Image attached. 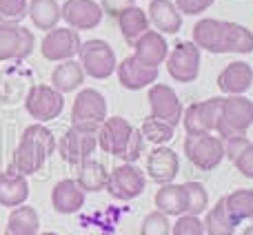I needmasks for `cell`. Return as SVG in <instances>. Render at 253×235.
Segmentation results:
<instances>
[{
    "label": "cell",
    "mask_w": 253,
    "mask_h": 235,
    "mask_svg": "<svg viewBox=\"0 0 253 235\" xmlns=\"http://www.w3.org/2000/svg\"><path fill=\"white\" fill-rule=\"evenodd\" d=\"M193 44L207 53H253V31L240 22L202 18L193 25Z\"/></svg>",
    "instance_id": "cell-1"
},
{
    "label": "cell",
    "mask_w": 253,
    "mask_h": 235,
    "mask_svg": "<svg viewBox=\"0 0 253 235\" xmlns=\"http://www.w3.org/2000/svg\"><path fill=\"white\" fill-rule=\"evenodd\" d=\"M56 151V138L49 126L40 124H29L20 135L16 151H13V162L11 169L18 171L20 175L29 178V175L38 173L49 160V156Z\"/></svg>",
    "instance_id": "cell-2"
},
{
    "label": "cell",
    "mask_w": 253,
    "mask_h": 235,
    "mask_svg": "<svg viewBox=\"0 0 253 235\" xmlns=\"http://www.w3.org/2000/svg\"><path fill=\"white\" fill-rule=\"evenodd\" d=\"M253 126V100L247 96H224L215 122L218 138L227 140L233 135H247Z\"/></svg>",
    "instance_id": "cell-3"
},
{
    "label": "cell",
    "mask_w": 253,
    "mask_h": 235,
    "mask_svg": "<svg viewBox=\"0 0 253 235\" xmlns=\"http://www.w3.org/2000/svg\"><path fill=\"white\" fill-rule=\"evenodd\" d=\"M78 58H80L78 62L83 65L84 74L93 80H107L118 69L116 51L107 40H98V38L84 40V42L80 44Z\"/></svg>",
    "instance_id": "cell-4"
},
{
    "label": "cell",
    "mask_w": 253,
    "mask_h": 235,
    "mask_svg": "<svg viewBox=\"0 0 253 235\" xmlns=\"http://www.w3.org/2000/svg\"><path fill=\"white\" fill-rule=\"evenodd\" d=\"M107 100L98 89L84 87L78 91L74 105H71V126L98 131L107 120Z\"/></svg>",
    "instance_id": "cell-5"
},
{
    "label": "cell",
    "mask_w": 253,
    "mask_h": 235,
    "mask_svg": "<svg viewBox=\"0 0 253 235\" xmlns=\"http://www.w3.org/2000/svg\"><path fill=\"white\" fill-rule=\"evenodd\" d=\"M184 156L196 169L213 171L224 160V140L218 135H187L182 142Z\"/></svg>",
    "instance_id": "cell-6"
},
{
    "label": "cell",
    "mask_w": 253,
    "mask_h": 235,
    "mask_svg": "<svg viewBox=\"0 0 253 235\" xmlns=\"http://www.w3.org/2000/svg\"><path fill=\"white\" fill-rule=\"evenodd\" d=\"M200 58L202 51L191 42V40H182L178 42L167 56V74L173 82L189 84L200 76Z\"/></svg>",
    "instance_id": "cell-7"
},
{
    "label": "cell",
    "mask_w": 253,
    "mask_h": 235,
    "mask_svg": "<svg viewBox=\"0 0 253 235\" xmlns=\"http://www.w3.org/2000/svg\"><path fill=\"white\" fill-rule=\"evenodd\" d=\"M25 109L36 122L44 124V122L60 118V114L65 111V96L56 91L51 84H34L27 91Z\"/></svg>",
    "instance_id": "cell-8"
},
{
    "label": "cell",
    "mask_w": 253,
    "mask_h": 235,
    "mask_svg": "<svg viewBox=\"0 0 253 235\" xmlns=\"http://www.w3.org/2000/svg\"><path fill=\"white\" fill-rule=\"evenodd\" d=\"M135 131L138 129H133V124L126 118L111 116L98 129V147H100V151L109 153V156L118 157V160H125Z\"/></svg>",
    "instance_id": "cell-9"
},
{
    "label": "cell",
    "mask_w": 253,
    "mask_h": 235,
    "mask_svg": "<svg viewBox=\"0 0 253 235\" xmlns=\"http://www.w3.org/2000/svg\"><path fill=\"white\" fill-rule=\"evenodd\" d=\"M98 147V131L80 129V126H69L62 133V138L56 142L58 156L67 162V164H83L84 160L91 157V153Z\"/></svg>",
    "instance_id": "cell-10"
},
{
    "label": "cell",
    "mask_w": 253,
    "mask_h": 235,
    "mask_svg": "<svg viewBox=\"0 0 253 235\" xmlns=\"http://www.w3.org/2000/svg\"><path fill=\"white\" fill-rule=\"evenodd\" d=\"M144 187H147V178H144L142 171L135 164L123 162L114 171H109V180H107L105 191L118 202H131L138 196H142Z\"/></svg>",
    "instance_id": "cell-11"
},
{
    "label": "cell",
    "mask_w": 253,
    "mask_h": 235,
    "mask_svg": "<svg viewBox=\"0 0 253 235\" xmlns=\"http://www.w3.org/2000/svg\"><path fill=\"white\" fill-rule=\"evenodd\" d=\"M80 34L71 27H56L47 31L40 42V53L47 62H65L78 56L80 51Z\"/></svg>",
    "instance_id": "cell-12"
},
{
    "label": "cell",
    "mask_w": 253,
    "mask_h": 235,
    "mask_svg": "<svg viewBox=\"0 0 253 235\" xmlns=\"http://www.w3.org/2000/svg\"><path fill=\"white\" fill-rule=\"evenodd\" d=\"M222 98H209V100L191 102L182 111V126L187 135H209L215 133V122L220 114Z\"/></svg>",
    "instance_id": "cell-13"
},
{
    "label": "cell",
    "mask_w": 253,
    "mask_h": 235,
    "mask_svg": "<svg viewBox=\"0 0 253 235\" xmlns=\"http://www.w3.org/2000/svg\"><path fill=\"white\" fill-rule=\"evenodd\" d=\"M34 31L22 25H2L0 22V62L27 60L34 53Z\"/></svg>",
    "instance_id": "cell-14"
},
{
    "label": "cell",
    "mask_w": 253,
    "mask_h": 235,
    "mask_svg": "<svg viewBox=\"0 0 253 235\" xmlns=\"http://www.w3.org/2000/svg\"><path fill=\"white\" fill-rule=\"evenodd\" d=\"M149 109H151V118L162 120L171 126H178L182 122V102H180L178 93L169 87V84L156 82L149 87Z\"/></svg>",
    "instance_id": "cell-15"
},
{
    "label": "cell",
    "mask_w": 253,
    "mask_h": 235,
    "mask_svg": "<svg viewBox=\"0 0 253 235\" xmlns=\"http://www.w3.org/2000/svg\"><path fill=\"white\" fill-rule=\"evenodd\" d=\"M62 20L67 27L80 31H91L102 22V7L96 0H65L60 7Z\"/></svg>",
    "instance_id": "cell-16"
},
{
    "label": "cell",
    "mask_w": 253,
    "mask_h": 235,
    "mask_svg": "<svg viewBox=\"0 0 253 235\" xmlns=\"http://www.w3.org/2000/svg\"><path fill=\"white\" fill-rule=\"evenodd\" d=\"M116 74H118V82L126 91H140V89H147L158 82L160 69L158 67H147L140 60H135L133 56H126L123 62H118Z\"/></svg>",
    "instance_id": "cell-17"
},
{
    "label": "cell",
    "mask_w": 253,
    "mask_h": 235,
    "mask_svg": "<svg viewBox=\"0 0 253 235\" xmlns=\"http://www.w3.org/2000/svg\"><path fill=\"white\" fill-rule=\"evenodd\" d=\"M253 87V67L249 62L233 60L218 74V89L224 96H245Z\"/></svg>",
    "instance_id": "cell-18"
},
{
    "label": "cell",
    "mask_w": 253,
    "mask_h": 235,
    "mask_svg": "<svg viewBox=\"0 0 253 235\" xmlns=\"http://www.w3.org/2000/svg\"><path fill=\"white\" fill-rule=\"evenodd\" d=\"M180 171V157L173 149L156 147L147 156V175L158 184H169Z\"/></svg>",
    "instance_id": "cell-19"
},
{
    "label": "cell",
    "mask_w": 253,
    "mask_h": 235,
    "mask_svg": "<svg viewBox=\"0 0 253 235\" xmlns=\"http://www.w3.org/2000/svg\"><path fill=\"white\" fill-rule=\"evenodd\" d=\"M169 56V42L156 29H149L144 36H140L133 44V58L147 67H160L167 62Z\"/></svg>",
    "instance_id": "cell-20"
},
{
    "label": "cell",
    "mask_w": 253,
    "mask_h": 235,
    "mask_svg": "<svg viewBox=\"0 0 253 235\" xmlns=\"http://www.w3.org/2000/svg\"><path fill=\"white\" fill-rule=\"evenodd\" d=\"M147 16L151 27L162 36H173L182 29V13L173 0H149Z\"/></svg>",
    "instance_id": "cell-21"
},
{
    "label": "cell",
    "mask_w": 253,
    "mask_h": 235,
    "mask_svg": "<svg viewBox=\"0 0 253 235\" xmlns=\"http://www.w3.org/2000/svg\"><path fill=\"white\" fill-rule=\"evenodd\" d=\"M51 206L56 213L60 215H71L78 213L84 206V191L78 187L74 178H65L60 182H56V187L51 189Z\"/></svg>",
    "instance_id": "cell-22"
},
{
    "label": "cell",
    "mask_w": 253,
    "mask_h": 235,
    "mask_svg": "<svg viewBox=\"0 0 253 235\" xmlns=\"http://www.w3.org/2000/svg\"><path fill=\"white\" fill-rule=\"evenodd\" d=\"M29 200V182L18 171H0V204L7 209H16Z\"/></svg>",
    "instance_id": "cell-23"
},
{
    "label": "cell",
    "mask_w": 253,
    "mask_h": 235,
    "mask_svg": "<svg viewBox=\"0 0 253 235\" xmlns=\"http://www.w3.org/2000/svg\"><path fill=\"white\" fill-rule=\"evenodd\" d=\"M84 78H87V74H84L83 65H80L76 58H71V60L58 62V65L53 67V71H51V87L65 96V93L78 91V89L83 87Z\"/></svg>",
    "instance_id": "cell-24"
},
{
    "label": "cell",
    "mask_w": 253,
    "mask_h": 235,
    "mask_svg": "<svg viewBox=\"0 0 253 235\" xmlns=\"http://www.w3.org/2000/svg\"><path fill=\"white\" fill-rule=\"evenodd\" d=\"M153 204H156V211L165 213L167 218H180V215L187 213V193H184L182 184H162L158 189L156 197H153Z\"/></svg>",
    "instance_id": "cell-25"
},
{
    "label": "cell",
    "mask_w": 253,
    "mask_h": 235,
    "mask_svg": "<svg viewBox=\"0 0 253 235\" xmlns=\"http://www.w3.org/2000/svg\"><path fill=\"white\" fill-rule=\"evenodd\" d=\"M116 20H118V29H120V34H123L125 42L129 44V47H133L135 40L151 29V22H149L147 9H140L138 4L125 9V11L120 13Z\"/></svg>",
    "instance_id": "cell-26"
},
{
    "label": "cell",
    "mask_w": 253,
    "mask_h": 235,
    "mask_svg": "<svg viewBox=\"0 0 253 235\" xmlns=\"http://www.w3.org/2000/svg\"><path fill=\"white\" fill-rule=\"evenodd\" d=\"M76 182L78 187L83 189L84 193H98V191H105L107 189V180H109V171L102 162L93 160H84L83 164H78V171H76Z\"/></svg>",
    "instance_id": "cell-27"
},
{
    "label": "cell",
    "mask_w": 253,
    "mask_h": 235,
    "mask_svg": "<svg viewBox=\"0 0 253 235\" xmlns=\"http://www.w3.org/2000/svg\"><path fill=\"white\" fill-rule=\"evenodd\" d=\"M38 231H40V218L34 206L20 204L9 211L4 235H38Z\"/></svg>",
    "instance_id": "cell-28"
},
{
    "label": "cell",
    "mask_w": 253,
    "mask_h": 235,
    "mask_svg": "<svg viewBox=\"0 0 253 235\" xmlns=\"http://www.w3.org/2000/svg\"><path fill=\"white\" fill-rule=\"evenodd\" d=\"M205 233L207 235H236L238 222L229 215L227 204H224V196L215 202L213 206H209L205 213Z\"/></svg>",
    "instance_id": "cell-29"
},
{
    "label": "cell",
    "mask_w": 253,
    "mask_h": 235,
    "mask_svg": "<svg viewBox=\"0 0 253 235\" xmlns=\"http://www.w3.org/2000/svg\"><path fill=\"white\" fill-rule=\"evenodd\" d=\"M29 20L34 22L36 29L40 31H51L62 20L60 4L58 0H29Z\"/></svg>",
    "instance_id": "cell-30"
},
{
    "label": "cell",
    "mask_w": 253,
    "mask_h": 235,
    "mask_svg": "<svg viewBox=\"0 0 253 235\" xmlns=\"http://www.w3.org/2000/svg\"><path fill=\"white\" fill-rule=\"evenodd\" d=\"M227 211L238 224L245 220H253V189H238L224 196Z\"/></svg>",
    "instance_id": "cell-31"
},
{
    "label": "cell",
    "mask_w": 253,
    "mask_h": 235,
    "mask_svg": "<svg viewBox=\"0 0 253 235\" xmlns=\"http://www.w3.org/2000/svg\"><path fill=\"white\" fill-rule=\"evenodd\" d=\"M140 133H142V138L147 140V142L151 144H158V147H165L167 142H171L175 135V126L167 124V122L162 120H156V118H144L142 126H140Z\"/></svg>",
    "instance_id": "cell-32"
},
{
    "label": "cell",
    "mask_w": 253,
    "mask_h": 235,
    "mask_svg": "<svg viewBox=\"0 0 253 235\" xmlns=\"http://www.w3.org/2000/svg\"><path fill=\"white\" fill-rule=\"evenodd\" d=\"M184 193H187V213L189 215H202L209 209V193H207L202 182H184Z\"/></svg>",
    "instance_id": "cell-33"
},
{
    "label": "cell",
    "mask_w": 253,
    "mask_h": 235,
    "mask_svg": "<svg viewBox=\"0 0 253 235\" xmlns=\"http://www.w3.org/2000/svg\"><path fill=\"white\" fill-rule=\"evenodd\" d=\"M29 16L27 0H0V22L2 25H20Z\"/></svg>",
    "instance_id": "cell-34"
},
{
    "label": "cell",
    "mask_w": 253,
    "mask_h": 235,
    "mask_svg": "<svg viewBox=\"0 0 253 235\" xmlns=\"http://www.w3.org/2000/svg\"><path fill=\"white\" fill-rule=\"evenodd\" d=\"M140 235H171V222L165 213L151 211L140 224Z\"/></svg>",
    "instance_id": "cell-35"
},
{
    "label": "cell",
    "mask_w": 253,
    "mask_h": 235,
    "mask_svg": "<svg viewBox=\"0 0 253 235\" xmlns=\"http://www.w3.org/2000/svg\"><path fill=\"white\" fill-rule=\"evenodd\" d=\"M171 235H205V224L200 215H180L175 224H171Z\"/></svg>",
    "instance_id": "cell-36"
},
{
    "label": "cell",
    "mask_w": 253,
    "mask_h": 235,
    "mask_svg": "<svg viewBox=\"0 0 253 235\" xmlns=\"http://www.w3.org/2000/svg\"><path fill=\"white\" fill-rule=\"evenodd\" d=\"M233 166L240 171V175L253 180V142L247 144V147L238 153V157L233 160Z\"/></svg>",
    "instance_id": "cell-37"
},
{
    "label": "cell",
    "mask_w": 253,
    "mask_h": 235,
    "mask_svg": "<svg viewBox=\"0 0 253 235\" xmlns=\"http://www.w3.org/2000/svg\"><path fill=\"white\" fill-rule=\"evenodd\" d=\"M173 2L178 7V11L184 13V16H198V13L207 11L215 0H173Z\"/></svg>",
    "instance_id": "cell-38"
},
{
    "label": "cell",
    "mask_w": 253,
    "mask_h": 235,
    "mask_svg": "<svg viewBox=\"0 0 253 235\" xmlns=\"http://www.w3.org/2000/svg\"><path fill=\"white\" fill-rule=\"evenodd\" d=\"M247 144H251V140L247 138V135H233V138H227L224 140V157H229V160L233 162L238 157V153H240Z\"/></svg>",
    "instance_id": "cell-39"
},
{
    "label": "cell",
    "mask_w": 253,
    "mask_h": 235,
    "mask_svg": "<svg viewBox=\"0 0 253 235\" xmlns=\"http://www.w3.org/2000/svg\"><path fill=\"white\" fill-rule=\"evenodd\" d=\"M135 0H100V7H102V13H107L109 18H118L125 9L133 7Z\"/></svg>",
    "instance_id": "cell-40"
},
{
    "label": "cell",
    "mask_w": 253,
    "mask_h": 235,
    "mask_svg": "<svg viewBox=\"0 0 253 235\" xmlns=\"http://www.w3.org/2000/svg\"><path fill=\"white\" fill-rule=\"evenodd\" d=\"M242 235H253V224H249V227L242 231Z\"/></svg>",
    "instance_id": "cell-41"
},
{
    "label": "cell",
    "mask_w": 253,
    "mask_h": 235,
    "mask_svg": "<svg viewBox=\"0 0 253 235\" xmlns=\"http://www.w3.org/2000/svg\"><path fill=\"white\" fill-rule=\"evenodd\" d=\"M38 235H58V233H53V231H47V233H38Z\"/></svg>",
    "instance_id": "cell-42"
},
{
    "label": "cell",
    "mask_w": 253,
    "mask_h": 235,
    "mask_svg": "<svg viewBox=\"0 0 253 235\" xmlns=\"http://www.w3.org/2000/svg\"><path fill=\"white\" fill-rule=\"evenodd\" d=\"M251 222H253V220H251Z\"/></svg>",
    "instance_id": "cell-43"
},
{
    "label": "cell",
    "mask_w": 253,
    "mask_h": 235,
    "mask_svg": "<svg viewBox=\"0 0 253 235\" xmlns=\"http://www.w3.org/2000/svg\"><path fill=\"white\" fill-rule=\"evenodd\" d=\"M147 2H149V0H147Z\"/></svg>",
    "instance_id": "cell-44"
}]
</instances>
